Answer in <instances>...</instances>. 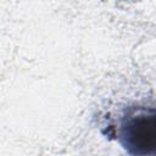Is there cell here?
<instances>
[{
	"instance_id": "6da1fadb",
	"label": "cell",
	"mask_w": 156,
	"mask_h": 156,
	"mask_svg": "<svg viewBox=\"0 0 156 156\" xmlns=\"http://www.w3.org/2000/svg\"><path fill=\"white\" fill-rule=\"evenodd\" d=\"M118 140L129 155L156 156V107H132L119 119Z\"/></svg>"
}]
</instances>
